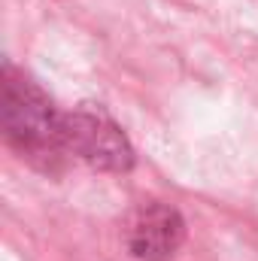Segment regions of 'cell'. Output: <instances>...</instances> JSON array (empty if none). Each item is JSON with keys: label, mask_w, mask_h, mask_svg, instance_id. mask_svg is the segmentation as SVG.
I'll use <instances>...</instances> for the list:
<instances>
[{"label": "cell", "mask_w": 258, "mask_h": 261, "mask_svg": "<svg viewBox=\"0 0 258 261\" xmlns=\"http://www.w3.org/2000/svg\"><path fill=\"white\" fill-rule=\"evenodd\" d=\"M64 149L70 161L100 173H128L137 161L122 125L94 103H79L64 113Z\"/></svg>", "instance_id": "7a4b0ae2"}, {"label": "cell", "mask_w": 258, "mask_h": 261, "mask_svg": "<svg viewBox=\"0 0 258 261\" xmlns=\"http://www.w3.org/2000/svg\"><path fill=\"white\" fill-rule=\"evenodd\" d=\"M186 219L176 206L149 200L137 206V213L128 222V252L137 261H170L186 243Z\"/></svg>", "instance_id": "3957f363"}, {"label": "cell", "mask_w": 258, "mask_h": 261, "mask_svg": "<svg viewBox=\"0 0 258 261\" xmlns=\"http://www.w3.org/2000/svg\"><path fill=\"white\" fill-rule=\"evenodd\" d=\"M0 130L6 146L46 176H61L70 164L64 149V113L40 82L12 61L0 76Z\"/></svg>", "instance_id": "6da1fadb"}]
</instances>
